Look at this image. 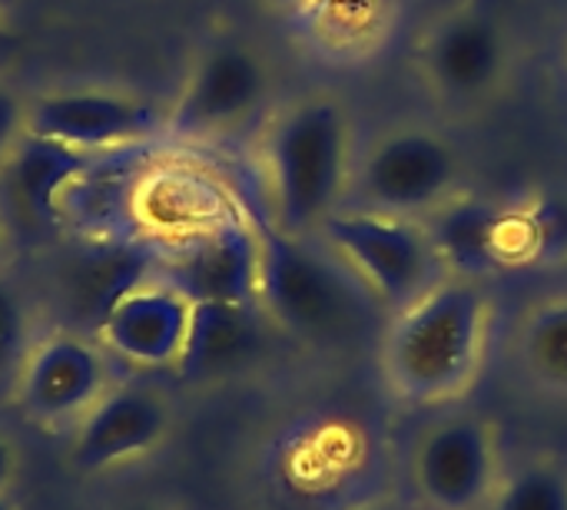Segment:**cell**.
Instances as JSON below:
<instances>
[{
  "instance_id": "1",
  "label": "cell",
  "mask_w": 567,
  "mask_h": 510,
  "mask_svg": "<svg viewBox=\"0 0 567 510\" xmlns=\"http://www.w3.org/2000/svg\"><path fill=\"white\" fill-rule=\"evenodd\" d=\"M355 153V113L336 90H309L272 106L259 133L266 219L286 236H319L346 209Z\"/></svg>"
},
{
  "instance_id": "2",
  "label": "cell",
  "mask_w": 567,
  "mask_h": 510,
  "mask_svg": "<svg viewBox=\"0 0 567 510\" xmlns=\"http://www.w3.org/2000/svg\"><path fill=\"white\" fill-rule=\"evenodd\" d=\"M495 322L488 282L449 275L409 309L389 315L375 358L385 388L412 408L458 402L485 368Z\"/></svg>"
},
{
  "instance_id": "3",
  "label": "cell",
  "mask_w": 567,
  "mask_h": 510,
  "mask_svg": "<svg viewBox=\"0 0 567 510\" xmlns=\"http://www.w3.org/2000/svg\"><path fill=\"white\" fill-rule=\"evenodd\" d=\"M259 229V309L279 335L322 348H379L389 312L319 236H286L256 216Z\"/></svg>"
},
{
  "instance_id": "4",
  "label": "cell",
  "mask_w": 567,
  "mask_h": 510,
  "mask_svg": "<svg viewBox=\"0 0 567 510\" xmlns=\"http://www.w3.org/2000/svg\"><path fill=\"white\" fill-rule=\"evenodd\" d=\"M276 66L269 53L243 33H213L199 43L176 100L166 110L173 146H203L243 133L272 113Z\"/></svg>"
},
{
  "instance_id": "5",
  "label": "cell",
  "mask_w": 567,
  "mask_h": 510,
  "mask_svg": "<svg viewBox=\"0 0 567 510\" xmlns=\"http://www.w3.org/2000/svg\"><path fill=\"white\" fill-rule=\"evenodd\" d=\"M465 149L432 123H392L359 143L346 209L425 219L465 192Z\"/></svg>"
},
{
  "instance_id": "6",
  "label": "cell",
  "mask_w": 567,
  "mask_h": 510,
  "mask_svg": "<svg viewBox=\"0 0 567 510\" xmlns=\"http://www.w3.org/2000/svg\"><path fill=\"white\" fill-rule=\"evenodd\" d=\"M515 70V40L482 0L439 10L419 33L415 76L449 113H478L495 103Z\"/></svg>"
},
{
  "instance_id": "7",
  "label": "cell",
  "mask_w": 567,
  "mask_h": 510,
  "mask_svg": "<svg viewBox=\"0 0 567 510\" xmlns=\"http://www.w3.org/2000/svg\"><path fill=\"white\" fill-rule=\"evenodd\" d=\"M319 239L352 266L389 315L409 309L449 279L422 219L339 209L322 226Z\"/></svg>"
},
{
  "instance_id": "8",
  "label": "cell",
  "mask_w": 567,
  "mask_h": 510,
  "mask_svg": "<svg viewBox=\"0 0 567 510\" xmlns=\"http://www.w3.org/2000/svg\"><path fill=\"white\" fill-rule=\"evenodd\" d=\"M159 252V242L143 236H63V242L47 252L50 259L43 272L47 305L56 315L53 329H70L96 339L113 305L136 285L156 279Z\"/></svg>"
},
{
  "instance_id": "9",
  "label": "cell",
  "mask_w": 567,
  "mask_h": 510,
  "mask_svg": "<svg viewBox=\"0 0 567 510\" xmlns=\"http://www.w3.org/2000/svg\"><path fill=\"white\" fill-rule=\"evenodd\" d=\"M166 110L130 86H60L30 96L27 133L86 156L163 143Z\"/></svg>"
},
{
  "instance_id": "10",
  "label": "cell",
  "mask_w": 567,
  "mask_h": 510,
  "mask_svg": "<svg viewBox=\"0 0 567 510\" xmlns=\"http://www.w3.org/2000/svg\"><path fill=\"white\" fill-rule=\"evenodd\" d=\"M113 382L110 352L96 339L70 329H50L23 352L10 392L33 425L73 428Z\"/></svg>"
},
{
  "instance_id": "11",
  "label": "cell",
  "mask_w": 567,
  "mask_h": 510,
  "mask_svg": "<svg viewBox=\"0 0 567 510\" xmlns=\"http://www.w3.org/2000/svg\"><path fill=\"white\" fill-rule=\"evenodd\" d=\"M502 475L498 431L478 415L429 425L412 455V485L429 510H485Z\"/></svg>"
},
{
  "instance_id": "12",
  "label": "cell",
  "mask_w": 567,
  "mask_h": 510,
  "mask_svg": "<svg viewBox=\"0 0 567 510\" xmlns=\"http://www.w3.org/2000/svg\"><path fill=\"white\" fill-rule=\"evenodd\" d=\"M159 249L156 279L183 292L193 305H259V229L246 206Z\"/></svg>"
},
{
  "instance_id": "13",
  "label": "cell",
  "mask_w": 567,
  "mask_h": 510,
  "mask_svg": "<svg viewBox=\"0 0 567 510\" xmlns=\"http://www.w3.org/2000/svg\"><path fill=\"white\" fill-rule=\"evenodd\" d=\"M173 431L169 395L146 382H113L103 398L73 425L70 461L80 471H113L156 451Z\"/></svg>"
},
{
  "instance_id": "14",
  "label": "cell",
  "mask_w": 567,
  "mask_h": 510,
  "mask_svg": "<svg viewBox=\"0 0 567 510\" xmlns=\"http://www.w3.org/2000/svg\"><path fill=\"white\" fill-rule=\"evenodd\" d=\"M239 209L243 202L216 173L159 149L146 163L133 199L136 236L159 246L196 236Z\"/></svg>"
},
{
  "instance_id": "15",
  "label": "cell",
  "mask_w": 567,
  "mask_h": 510,
  "mask_svg": "<svg viewBox=\"0 0 567 510\" xmlns=\"http://www.w3.org/2000/svg\"><path fill=\"white\" fill-rule=\"evenodd\" d=\"M90 159L93 156L86 153L23 133L0 166V209L10 222L13 242H50V236H63L60 196Z\"/></svg>"
},
{
  "instance_id": "16",
  "label": "cell",
  "mask_w": 567,
  "mask_h": 510,
  "mask_svg": "<svg viewBox=\"0 0 567 510\" xmlns=\"http://www.w3.org/2000/svg\"><path fill=\"white\" fill-rule=\"evenodd\" d=\"M189 322L193 302L163 279H150L113 305L96 332V342L110 352V358H120L130 368L176 372Z\"/></svg>"
},
{
  "instance_id": "17",
  "label": "cell",
  "mask_w": 567,
  "mask_h": 510,
  "mask_svg": "<svg viewBox=\"0 0 567 510\" xmlns=\"http://www.w3.org/2000/svg\"><path fill=\"white\" fill-rule=\"evenodd\" d=\"M405 0H306L286 13L292 40L326 66H365L402 27Z\"/></svg>"
},
{
  "instance_id": "18",
  "label": "cell",
  "mask_w": 567,
  "mask_h": 510,
  "mask_svg": "<svg viewBox=\"0 0 567 510\" xmlns=\"http://www.w3.org/2000/svg\"><path fill=\"white\" fill-rule=\"evenodd\" d=\"M269 335L279 332L259 305H193V322L176 372L186 382L233 375L266 352Z\"/></svg>"
},
{
  "instance_id": "19",
  "label": "cell",
  "mask_w": 567,
  "mask_h": 510,
  "mask_svg": "<svg viewBox=\"0 0 567 510\" xmlns=\"http://www.w3.org/2000/svg\"><path fill=\"white\" fill-rule=\"evenodd\" d=\"M505 209L508 202L465 189L422 219L449 275L488 282L505 269L502 266Z\"/></svg>"
},
{
  "instance_id": "20",
  "label": "cell",
  "mask_w": 567,
  "mask_h": 510,
  "mask_svg": "<svg viewBox=\"0 0 567 510\" xmlns=\"http://www.w3.org/2000/svg\"><path fill=\"white\" fill-rule=\"evenodd\" d=\"M512 362L535 392L567 402V292L525 305L512 332Z\"/></svg>"
},
{
  "instance_id": "21",
  "label": "cell",
  "mask_w": 567,
  "mask_h": 510,
  "mask_svg": "<svg viewBox=\"0 0 567 510\" xmlns=\"http://www.w3.org/2000/svg\"><path fill=\"white\" fill-rule=\"evenodd\" d=\"M567 262V196L545 192L508 202L502 229V266Z\"/></svg>"
},
{
  "instance_id": "22",
  "label": "cell",
  "mask_w": 567,
  "mask_h": 510,
  "mask_svg": "<svg viewBox=\"0 0 567 510\" xmlns=\"http://www.w3.org/2000/svg\"><path fill=\"white\" fill-rule=\"evenodd\" d=\"M485 510H567V468L548 458L505 471Z\"/></svg>"
},
{
  "instance_id": "23",
  "label": "cell",
  "mask_w": 567,
  "mask_h": 510,
  "mask_svg": "<svg viewBox=\"0 0 567 510\" xmlns=\"http://www.w3.org/2000/svg\"><path fill=\"white\" fill-rule=\"evenodd\" d=\"M30 309L23 295L0 272V382L13 385V375L30 348Z\"/></svg>"
},
{
  "instance_id": "24",
  "label": "cell",
  "mask_w": 567,
  "mask_h": 510,
  "mask_svg": "<svg viewBox=\"0 0 567 510\" xmlns=\"http://www.w3.org/2000/svg\"><path fill=\"white\" fill-rule=\"evenodd\" d=\"M27 106L30 96L20 93V86L0 70V166L27 133Z\"/></svg>"
},
{
  "instance_id": "25",
  "label": "cell",
  "mask_w": 567,
  "mask_h": 510,
  "mask_svg": "<svg viewBox=\"0 0 567 510\" xmlns=\"http://www.w3.org/2000/svg\"><path fill=\"white\" fill-rule=\"evenodd\" d=\"M13 478H17V451H13L10 438L0 431V495L10 491Z\"/></svg>"
},
{
  "instance_id": "26",
  "label": "cell",
  "mask_w": 567,
  "mask_h": 510,
  "mask_svg": "<svg viewBox=\"0 0 567 510\" xmlns=\"http://www.w3.org/2000/svg\"><path fill=\"white\" fill-rule=\"evenodd\" d=\"M13 252H17V242H13V232H10V222L0 209V272H7V266L13 262Z\"/></svg>"
},
{
  "instance_id": "27",
  "label": "cell",
  "mask_w": 567,
  "mask_h": 510,
  "mask_svg": "<svg viewBox=\"0 0 567 510\" xmlns=\"http://www.w3.org/2000/svg\"><path fill=\"white\" fill-rule=\"evenodd\" d=\"M266 7H276V10H282V13H289V10H296L299 3H306V0H262Z\"/></svg>"
},
{
  "instance_id": "28",
  "label": "cell",
  "mask_w": 567,
  "mask_h": 510,
  "mask_svg": "<svg viewBox=\"0 0 567 510\" xmlns=\"http://www.w3.org/2000/svg\"><path fill=\"white\" fill-rule=\"evenodd\" d=\"M120 510H169V508H163V504H130V508H120Z\"/></svg>"
},
{
  "instance_id": "29",
  "label": "cell",
  "mask_w": 567,
  "mask_h": 510,
  "mask_svg": "<svg viewBox=\"0 0 567 510\" xmlns=\"http://www.w3.org/2000/svg\"><path fill=\"white\" fill-rule=\"evenodd\" d=\"M0 510H13V504L7 501V495H0Z\"/></svg>"
},
{
  "instance_id": "30",
  "label": "cell",
  "mask_w": 567,
  "mask_h": 510,
  "mask_svg": "<svg viewBox=\"0 0 567 510\" xmlns=\"http://www.w3.org/2000/svg\"><path fill=\"white\" fill-rule=\"evenodd\" d=\"M561 60H565V76H567V33H565V46H561Z\"/></svg>"
}]
</instances>
